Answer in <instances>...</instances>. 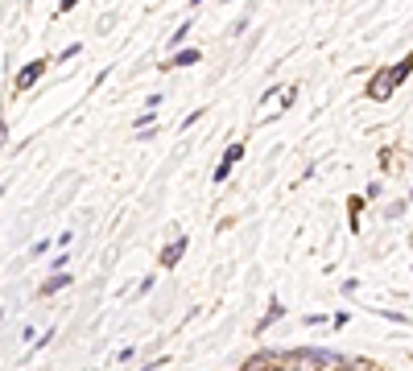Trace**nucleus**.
<instances>
[{
    "mask_svg": "<svg viewBox=\"0 0 413 371\" xmlns=\"http://www.w3.org/2000/svg\"><path fill=\"white\" fill-rule=\"evenodd\" d=\"M285 363L298 371H326V368H339L343 363V355H335V351H322V347H306V351H289L285 355Z\"/></svg>",
    "mask_w": 413,
    "mask_h": 371,
    "instance_id": "f257e3e1",
    "label": "nucleus"
},
{
    "mask_svg": "<svg viewBox=\"0 0 413 371\" xmlns=\"http://www.w3.org/2000/svg\"><path fill=\"white\" fill-rule=\"evenodd\" d=\"M277 318H281V305H277V301H273V305H269V310H265V318H261V322H256V334H265V330H269V326H273Z\"/></svg>",
    "mask_w": 413,
    "mask_h": 371,
    "instance_id": "6e6552de",
    "label": "nucleus"
},
{
    "mask_svg": "<svg viewBox=\"0 0 413 371\" xmlns=\"http://www.w3.org/2000/svg\"><path fill=\"white\" fill-rule=\"evenodd\" d=\"M186 252V235L182 239H174V243H170V248H166V252H161V264H166V268H174V264H178V256H182Z\"/></svg>",
    "mask_w": 413,
    "mask_h": 371,
    "instance_id": "423d86ee",
    "label": "nucleus"
},
{
    "mask_svg": "<svg viewBox=\"0 0 413 371\" xmlns=\"http://www.w3.org/2000/svg\"><path fill=\"white\" fill-rule=\"evenodd\" d=\"M46 70H50V58H38V62H29V66H25V70L17 75V91H29V87H34V83H38V79H42Z\"/></svg>",
    "mask_w": 413,
    "mask_h": 371,
    "instance_id": "7ed1b4c3",
    "label": "nucleus"
},
{
    "mask_svg": "<svg viewBox=\"0 0 413 371\" xmlns=\"http://www.w3.org/2000/svg\"><path fill=\"white\" fill-rule=\"evenodd\" d=\"M281 371H298V368H289V363H285V368H281Z\"/></svg>",
    "mask_w": 413,
    "mask_h": 371,
    "instance_id": "4468645a",
    "label": "nucleus"
},
{
    "mask_svg": "<svg viewBox=\"0 0 413 371\" xmlns=\"http://www.w3.org/2000/svg\"><path fill=\"white\" fill-rule=\"evenodd\" d=\"M240 157H244V144H231L228 153H224V161H219V169H215V182H224V178H228V174H231V165H236Z\"/></svg>",
    "mask_w": 413,
    "mask_h": 371,
    "instance_id": "20e7f679",
    "label": "nucleus"
},
{
    "mask_svg": "<svg viewBox=\"0 0 413 371\" xmlns=\"http://www.w3.org/2000/svg\"><path fill=\"white\" fill-rule=\"evenodd\" d=\"M66 285H71V277H66V273H58V277H50L46 285H42V293H58V289H66Z\"/></svg>",
    "mask_w": 413,
    "mask_h": 371,
    "instance_id": "1a4fd4ad",
    "label": "nucleus"
},
{
    "mask_svg": "<svg viewBox=\"0 0 413 371\" xmlns=\"http://www.w3.org/2000/svg\"><path fill=\"white\" fill-rule=\"evenodd\" d=\"M190 4H194V8H198V4H203V0H190Z\"/></svg>",
    "mask_w": 413,
    "mask_h": 371,
    "instance_id": "2eb2a0df",
    "label": "nucleus"
},
{
    "mask_svg": "<svg viewBox=\"0 0 413 371\" xmlns=\"http://www.w3.org/2000/svg\"><path fill=\"white\" fill-rule=\"evenodd\" d=\"M339 371H376V368H372L368 359H352V363L343 359V363H339Z\"/></svg>",
    "mask_w": 413,
    "mask_h": 371,
    "instance_id": "9d476101",
    "label": "nucleus"
},
{
    "mask_svg": "<svg viewBox=\"0 0 413 371\" xmlns=\"http://www.w3.org/2000/svg\"><path fill=\"white\" fill-rule=\"evenodd\" d=\"M186 33H190V21H182V29H178V33H174L170 42H174V46H182V38H186Z\"/></svg>",
    "mask_w": 413,
    "mask_h": 371,
    "instance_id": "f8f14e48",
    "label": "nucleus"
},
{
    "mask_svg": "<svg viewBox=\"0 0 413 371\" xmlns=\"http://www.w3.org/2000/svg\"><path fill=\"white\" fill-rule=\"evenodd\" d=\"M389 91H393V79L389 75H376L372 87H368V99H389Z\"/></svg>",
    "mask_w": 413,
    "mask_h": 371,
    "instance_id": "39448f33",
    "label": "nucleus"
},
{
    "mask_svg": "<svg viewBox=\"0 0 413 371\" xmlns=\"http://www.w3.org/2000/svg\"><path fill=\"white\" fill-rule=\"evenodd\" d=\"M413 70V54L410 58H401V62H397V66H393V70H389V79H393V87H401V83H405V75H410Z\"/></svg>",
    "mask_w": 413,
    "mask_h": 371,
    "instance_id": "0eeeda50",
    "label": "nucleus"
},
{
    "mask_svg": "<svg viewBox=\"0 0 413 371\" xmlns=\"http://www.w3.org/2000/svg\"><path fill=\"white\" fill-rule=\"evenodd\" d=\"M190 62H198V50H182V54L174 58V66H190Z\"/></svg>",
    "mask_w": 413,
    "mask_h": 371,
    "instance_id": "9b49d317",
    "label": "nucleus"
},
{
    "mask_svg": "<svg viewBox=\"0 0 413 371\" xmlns=\"http://www.w3.org/2000/svg\"><path fill=\"white\" fill-rule=\"evenodd\" d=\"M75 4H79V0H62V4H58V8H62V13H71V8H75Z\"/></svg>",
    "mask_w": 413,
    "mask_h": 371,
    "instance_id": "ddd939ff",
    "label": "nucleus"
},
{
    "mask_svg": "<svg viewBox=\"0 0 413 371\" xmlns=\"http://www.w3.org/2000/svg\"><path fill=\"white\" fill-rule=\"evenodd\" d=\"M281 368H285L281 351H256V355H248V363L240 371H281Z\"/></svg>",
    "mask_w": 413,
    "mask_h": 371,
    "instance_id": "f03ea898",
    "label": "nucleus"
}]
</instances>
